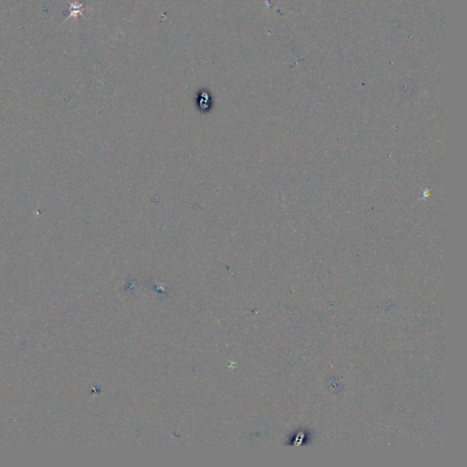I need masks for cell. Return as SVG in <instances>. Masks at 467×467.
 Returning a JSON list of instances; mask_svg holds the SVG:
<instances>
[{
    "label": "cell",
    "instance_id": "1",
    "mask_svg": "<svg viewBox=\"0 0 467 467\" xmlns=\"http://www.w3.org/2000/svg\"><path fill=\"white\" fill-rule=\"evenodd\" d=\"M68 2H69V6H70V7H69V15L66 18L65 21L69 20L70 18H73V19L76 20L79 16H83L82 15V11L85 10L83 3H79V2H77V1L71 2L70 0H68Z\"/></svg>",
    "mask_w": 467,
    "mask_h": 467
}]
</instances>
